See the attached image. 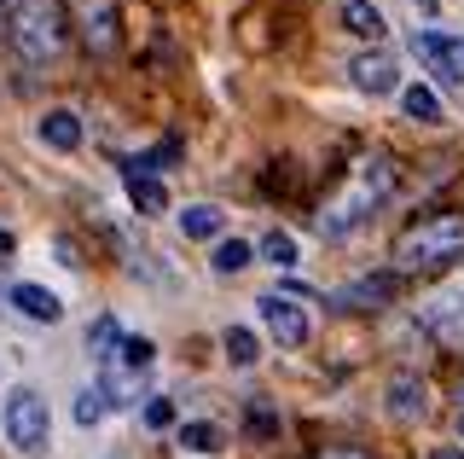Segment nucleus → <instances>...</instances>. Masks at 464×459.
Segmentation results:
<instances>
[{"label": "nucleus", "mask_w": 464, "mask_h": 459, "mask_svg": "<svg viewBox=\"0 0 464 459\" xmlns=\"http://www.w3.org/2000/svg\"><path fill=\"white\" fill-rule=\"evenodd\" d=\"M430 459H464V454H459V448H435Z\"/></svg>", "instance_id": "c85d7f7f"}, {"label": "nucleus", "mask_w": 464, "mask_h": 459, "mask_svg": "<svg viewBox=\"0 0 464 459\" xmlns=\"http://www.w3.org/2000/svg\"><path fill=\"white\" fill-rule=\"evenodd\" d=\"M250 256H256V250L244 245V239H221V245H215V262H209V268L232 279V274H244V268H250Z\"/></svg>", "instance_id": "412c9836"}, {"label": "nucleus", "mask_w": 464, "mask_h": 459, "mask_svg": "<svg viewBox=\"0 0 464 459\" xmlns=\"http://www.w3.org/2000/svg\"><path fill=\"white\" fill-rule=\"evenodd\" d=\"M105 413H111V401L99 396V390H82V396H76V425H99Z\"/></svg>", "instance_id": "393cba45"}, {"label": "nucleus", "mask_w": 464, "mask_h": 459, "mask_svg": "<svg viewBox=\"0 0 464 459\" xmlns=\"http://www.w3.org/2000/svg\"><path fill=\"white\" fill-rule=\"evenodd\" d=\"M256 308H261V326H267V337H273V343H285V349H302V343L314 337V320H308V308H302V297H279V291H267Z\"/></svg>", "instance_id": "423d86ee"}, {"label": "nucleus", "mask_w": 464, "mask_h": 459, "mask_svg": "<svg viewBox=\"0 0 464 459\" xmlns=\"http://www.w3.org/2000/svg\"><path fill=\"white\" fill-rule=\"evenodd\" d=\"M343 24H348L354 35H366V41H383V35H389V18L372 6V0H348V6H343Z\"/></svg>", "instance_id": "2eb2a0df"}, {"label": "nucleus", "mask_w": 464, "mask_h": 459, "mask_svg": "<svg viewBox=\"0 0 464 459\" xmlns=\"http://www.w3.org/2000/svg\"><path fill=\"white\" fill-rule=\"evenodd\" d=\"M389 419H424L430 413V390H424V378H412V372H401V378H389Z\"/></svg>", "instance_id": "1a4fd4ad"}, {"label": "nucleus", "mask_w": 464, "mask_h": 459, "mask_svg": "<svg viewBox=\"0 0 464 459\" xmlns=\"http://www.w3.org/2000/svg\"><path fill=\"white\" fill-rule=\"evenodd\" d=\"M145 425H151V430H169L174 425V401L169 396H151V401H145Z\"/></svg>", "instance_id": "bb28decb"}, {"label": "nucleus", "mask_w": 464, "mask_h": 459, "mask_svg": "<svg viewBox=\"0 0 464 459\" xmlns=\"http://www.w3.org/2000/svg\"><path fill=\"white\" fill-rule=\"evenodd\" d=\"M12 308H18L24 320H41V326H58V320H64V303H58L47 285H12Z\"/></svg>", "instance_id": "f8f14e48"}, {"label": "nucleus", "mask_w": 464, "mask_h": 459, "mask_svg": "<svg viewBox=\"0 0 464 459\" xmlns=\"http://www.w3.org/2000/svg\"><path fill=\"white\" fill-rule=\"evenodd\" d=\"M0 430H6V442L18 454H47L53 448V419H47V401H41L29 384H18V390L6 396V407H0Z\"/></svg>", "instance_id": "20e7f679"}, {"label": "nucleus", "mask_w": 464, "mask_h": 459, "mask_svg": "<svg viewBox=\"0 0 464 459\" xmlns=\"http://www.w3.org/2000/svg\"><path fill=\"white\" fill-rule=\"evenodd\" d=\"M6 30L18 41V53L29 64L53 59L58 41H64V18H58V0H6Z\"/></svg>", "instance_id": "7ed1b4c3"}, {"label": "nucleus", "mask_w": 464, "mask_h": 459, "mask_svg": "<svg viewBox=\"0 0 464 459\" xmlns=\"http://www.w3.org/2000/svg\"><path fill=\"white\" fill-rule=\"evenodd\" d=\"M389 192H395V163H389V157H366V163H360V175H354V186H348L337 204H325V215L314 221L319 239H348L372 215V204H383Z\"/></svg>", "instance_id": "f257e3e1"}, {"label": "nucleus", "mask_w": 464, "mask_h": 459, "mask_svg": "<svg viewBox=\"0 0 464 459\" xmlns=\"http://www.w3.org/2000/svg\"><path fill=\"white\" fill-rule=\"evenodd\" d=\"M459 401H464V384H459Z\"/></svg>", "instance_id": "2f4dec72"}, {"label": "nucleus", "mask_w": 464, "mask_h": 459, "mask_svg": "<svg viewBox=\"0 0 464 459\" xmlns=\"http://www.w3.org/2000/svg\"><path fill=\"white\" fill-rule=\"evenodd\" d=\"M250 430H256L261 442H267V436H279V413H273L267 401H250Z\"/></svg>", "instance_id": "a878e982"}, {"label": "nucleus", "mask_w": 464, "mask_h": 459, "mask_svg": "<svg viewBox=\"0 0 464 459\" xmlns=\"http://www.w3.org/2000/svg\"><path fill=\"white\" fill-rule=\"evenodd\" d=\"M221 227H227V215L215 210V204H186V210H180V233H186V239H215Z\"/></svg>", "instance_id": "dca6fc26"}, {"label": "nucleus", "mask_w": 464, "mask_h": 459, "mask_svg": "<svg viewBox=\"0 0 464 459\" xmlns=\"http://www.w3.org/2000/svg\"><path fill=\"white\" fill-rule=\"evenodd\" d=\"M319 459H366L360 448H331V454H319Z\"/></svg>", "instance_id": "cd10ccee"}, {"label": "nucleus", "mask_w": 464, "mask_h": 459, "mask_svg": "<svg viewBox=\"0 0 464 459\" xmlns=\"http://www.w3.org/2000/svg\"><path fill=\"white\" fill-rule=\"evenodd\" d=\"M418 320H424L430 332H441V337H464V274L447 279L441 291H435L430 303L418 308Z\"/></svg>", "instance_id": "6e6552de"}, {"label": "nucleus", "mask_w": 464, "mask_h": 459, "mask_svg": "<svg viewBox=\"0 0 464 459\" xmlns=\"http://www.w3.org/2000/svg\"><path fill=\"white\" fill-rule=\"evenodd\" d=\"M41 146L76 151L82 146V117H76V111H47V117H41Z\"/></svg>", "instance_id": "4468645a"}, {"label": "nucleus", "mask_w": 464, "mask_h": 459, "mask_svg": "<svg viewBox=\"0 0 464 459\" xmlns=\"http://www.w3.org/2000/svg\"><path fill=\"white\" fill-rule=\"evenodd\" d=\"M221 349H227V361H232V366H256V361H261L250 326H227V332H221Z\"/></svg>", "instance_id": "6ab92c4d"}, {"label": "nucleus", "mask_w": 464, "mask_h": 459, "mask_svg": "<svg viewBox=\"0 0 464 459\" xmlns=\"http://www.w3.org/2000/svg\"><path fill=\"white\" fill-rule=\"evenodd\" d=\"M87 349L99 355V366L116 361V349H122V332H116V320H111V314H99V320L87 326Z\"/></svg>", "instance_id": "f3484780"}, {"label": "nucleus", "mask_w": 464, "mask_h": 459, "mask_svg": "<svg viewBox=\"0 0 464 459\" xmlns=\"http://www.w3.org/2000/svg\"><path fill=\"white\" fill-rule=\"evenodd\" d=\"M395 279L401 274H372V279H354V285H343L331 303L337 308H383L389 297H395Z\"/></svg>", "instance_id": "9d476101"}, {"label": "nucleus", "mask_w": 464, "mask_h": 459, "mask_svg": "<svg viewBox=\"0 0 464 459\" xmlns=\"http://www.w3.org/2000/svg\"><path fill=\"white\" fill-rule=\"evenodd\" d=\"M180 448L215 454V448H221V425H180Z\"/></svg>", "instance_id": "5701e85b"}, {"label": "nucleus", "mask_w": 464, "mask_h": 459, "mask_svg": "<svg viewBox=\"0 0 464 459\" xmlns=\"http://www.w3.org/2000/svg\"><path fill=\"white\" fill-rule=\"evenodd\" d=\"M348 76H354V88H366V93H395V59L389 53H360L354 64H348Z\"/></svg>", "instance_id": "9b49d317"}, {"label": "nucleus", "mask_w": 464, "mask_h": 459, "mask_svg": "<svg viewBox=\"0 0 464 459\" xmlns=\"http://www.w3.org/2000/svg\"><path fill=\"white\" fill-rule=\"evenodd\" d=\"M64 6H70V30L82 35V47L93 59L116 53V41H122V6L116 0H64Z\"/></svg>", "instance_id": "39448f33"}, {"label": "nucleus", "mask_w": 464, "mask_h": 459, "mask_svg": "<svg viewBox=\"0 0 464 459\" xmlns=\"http://www.w3.org/2000/svg\"><path fill=\"white\" fill-rule=\"evenodd\" d=\"M0 256H12V233H6V227H0Z\"/></svg>", "instance_id": "c756f323"}, {"label": "nucleus", "mask_w": 464, "mask_h": 459, "mask_svg": "<svg viewBox=\"0 0 464 459\" xmlns=\"http://www.w3.org/2000/svg\"><path fill=\"white\" fill-rule=\"evenodd\" d=\"M412 53H418V64H424L430 76L464 82V41L441 35V30H418V35H412Z\"/></svg>", "instance_id": "0eeeda50"}, {"label": "nucleus", "mask_w": 464, "mask_h": 459, "mask_svg": "<svg viewBox=\"0 0 464 459\" xmlns=\"http://www.w3.org/2000/svg\"><path fill=\"white\" fill-rule=\"evenodd\" d=\"M459 436H464V407H459Z\"/></svg>", "instance_id": "7c9ffc66"}, {"label": "nucleus", "mask_w": 464, "mask_h": 459, "mask_svg": "<svg viewBox=\"0 0 464 459\" xmlns=\"http://www.w3.org/2000/svg\"><path fill=\"white\" fill-rule=\"evenodd\" d=\"M261 256H267L273 268H296V239H290L285 227H273V233L261 239Z\"/></svg>", "instance_id": "4be33fe9"}, {"label": "nucleus", "mask_w": 464, "mask_h": 459, "mask_svg": "<svg viewBox=\"0 0 464 459\" xmlns=\"http://www.w3.org/2000/svg\"><path fill=\"white\" fill-rule=\"evenodd\" d=\"M157 361V343L151 337H122V349H116V361H105V366H122V372H145Z\"/></svg>", "instance_id": "aec40b11"}, {"label": "nucleus", "mask_w": 464, "mask_h": 459, "mask_svg": "<svg viewBox=\"0 0 464 459\" xmlns=\"http://www.w3.org/2000/svg\"><path fill=\"white\" fill-rule=\"evenodd\" d=\"M122 186H128V198H134L140 215H163L169 210V192H163V181H157V175H140V169L122 163Z\"/></svg>", "instance_id": "ddd939ff"}, {"label": "nucleus", "mask_w": 464, "mask_h": 459, "mask_svg": "<svg viewBox=\"0 0 464 459\" xmlns=\"http://www.w3.org/2000/svg\"><path fill=\"white\" fill-rule=\"evenodd\" d=\"M401 105H406L412 122H441V99H435V88H424V82H412V88L401 93Z\"/></svg>", "instance_id": "a211bd4d"}, {"label": "nucleus", "mask_w": 464, "mask_h": 459, "mask_svg": "<svg viewBox=\"0 0 464 459\" xmlns=\"http://www.w3.org/2000/svg\"><path fill=\"white\" fill-rule=\"evenodd\" d=\"M169 163H180V146H174V140H163L157 151H140V157H128V169H140V175H157V169H169Z\"/></svg>", "instance_id": "b1692460"}, {"label": "nucleus", "mask_w": 464, "mask_h": 459, "mask_svg": "<svg viewBox=\"0 0 464 459\" xmlns=\"http://www.w3.org/2000/svg\"><path fill=\"white\" fill-rule=\"evenodd\" d=\"M464 256V215H430V221L406 227L395 239V274H418V268H441Z\"/></svg>", "instance_id": "f03ea898"}]
</instances>
